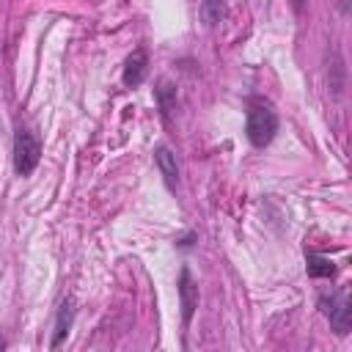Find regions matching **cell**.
Here are the masks:
<instances>
[{
    "instance_id": "6da1fadb",
    "label": "cell",
    "mask_w": 352,
    "mask_h": 352,
    "mask_svg": "<svg viewBox=\"0 0 352 352\" xmlns=\"http://www.w3.org/2000/svg\"><path fill=\"white\" fill-rule=\"evenodd\" d=\"M245 132H248V140L256 146V148H264L272 143L275 132H278V113L270 102H253L250 110H248V124H245Z\"/></svg>"
},
{
    "instance_id": "7a4b0ae2",
    "label": "cell",
    "mask_w": 352,
    "mask_h": 352,
    "mask_svg": "<svg viewBox=\"0 0 352 352\" xmlns=\"http://www.w3.org/2000/svg\"><path fill=\"white\" fill-rule=\"evenodd\" d=\"M41 157V143L36 140V135L30 129H16L14 138V168L19 176H30L38 165Z\"/></svg>"
},
{
    "instance_id": "3957f363",
    "label": "cell",
    "mask_w": 352,
    "mask_h": 352,
    "mask_svg": "<svg viewBox=\"0 0 352 352\" xmlns=\"http://www.w3.org/2000/svg\"><path fill=\"white\" fill-rule=\"evenodd\" d=\"M322 305H324V314L330 319V327L338 336L352 330V297H341V294H333L330 300L322 297Z\"/></svg>"
},
{
    "instance_id": "277c9868",
    "label": "cell",
    "mask_w": 352,
    "mask_h": 352,
    "mask_svg": "<svg viewBox=\"0 0 352 352\" xmlns=\"http://www.w3.org/2000/svg\"><path fill=\"white\" fill-rule=\"evenodd\" d=\"M179 297H182V319H184V324H190V319H192V314L198 308V286H195V280H192L187 267L179 275Z\"/></svg>"
},
{
    "instance_id": "5b68a950",
    "label": "cell",
    "mask_w": 352,
    "mask_h": 352,
    "mask_svg": "<svg viewBox=\"0 0 352 352\" xmlns=\"http://www.w3.org/2000/svg\"><path fill=\"white\" fill-rule=\"evenodd\" d=\"M146 72H148V55H146V50H135L126 58V63H124V85L126 88L140 85L143 77H146Z\"/></svg>"
},
{
    "instance_id": "8992f818",
    "label": "cell",
    "mask_w": 352,
    "mask_h": 352,
    "mask_svg": "<svg viewBox=\"0 0 352 352\" xmlns=\"http://www.w3.org/2000/svg\"><path fill=\"white\" fill-rule=\"evenodd\" d=\"M154 162L168 184V190H176L179 187V165H176V154L168 148V146H157V154H154Z\"/></svg>"
},
{
    "instance_id": "52a82bcc",
    "label": "cell",
    "mask_w": 352,
    "mask_h": 352,
    "mask_svg": "<svg viewBox=\"0 0 352 352\" xmlns=\"http://www.w3.org/2000/svg\"><path fill=\"white\" fill-rule=\"evenodd\" d=\"M72 319H74V302L72 300H63L60 302V311H58V322H55V336H52V349H58L63 344V338L69 336V327H72Z\"/></svg>"
},
{
    "instance_id": "ba28073f",
    "label": "cell",
    "mask_w": 352,
    "mask_h": 352,
    "mask_svg": "<svg viewBox=\"0 0 352 352\" xmlns=\"http://www.w3.org/2000/svg\"><path fill=\"white\" fill-rule=\"evenodd\" d=\"M154 96H157V104H160L162 116L170 118V113H173V107H176V85H173L170 80H160L157 88H154Z\"/></svg>"
},
{
    "instance_id": "9c48e42d",
    "label": "cell",
    "mask_w": 352,
    "mask_h": 352,
    "mask_svg": "<svg viewBox=\"0 0 352 352\" xmlns=\"http://www.w3.org/2000/svg\"><path fill=\"white\" fill-rule=\"evenodd\" d=\"M305 270L311 278H333L336 275V264L319 253H308L305 256Z\"/></svg>"
},
{
    "instance_id": "30bf717a",
    "label": "cell",
    "mask_w": 352,
    "mask_h": 352,
    "mask_svg": "<svg viewBox=\"0 0 352 352\" xmlns=\"http://www.w3.org/2000/svg\"><path fill=\"white\" fill-rule=\"evenodd\" d=\"M226 0H204L201 3V16H204V22L206 25H217V22H223L226 19Z\"/></svg>"
},
{
    "instance_id": "8fae6325",
    "label": "cell",
    "mask_w": 352,
    "mask_h": 352,
    "mask_svg": "<svg viewBox=\"0 0 352 352\" xmlns=\"http://www.w3.org/2000/svg\"><path fill=\"white\" fill-rule=\"evenodd\" d=\"M336 3V8L341 11V14H349L352 11V0H333Z\"/></svg>"
},
{
    "instance_id": "7c38bea8",
    "label": "cell",
    "mask_w": 352,
    "mask_h": 352,
    "mask_svg": "<svg viewBox=\"0 0 352 352\" xmlns=\"http://www.w3.org/2000/svg\"><path fill=\"white\" fill-rule=\"evenodd\" d=\"M289 3H292L294 14H302V8H305V0H289Z\"/></svg>"
}]
</instances>
